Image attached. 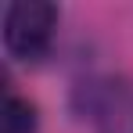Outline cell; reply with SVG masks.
Returning <instances> with one entry per match:
<instances>
[{"label":"cell","mask_w":133,"mask_h":133,"mask_svg":"<svg viewBox=\"0 0 133 133\" xmlns=\"http://www.w3.org/2000/svg\"><path fill=\"white\" fill-rule=\"evenodd\" d=\"M58 7L50 0H15L4 7V47L15 61L36 65L54 47Z\"/></svg>","instance_id":"obj_1"},{"label":"cell","mask_w":133,"mask_h":133,"mask_svg":"<svg viewBox=\"0 0 133 133\" xmlns=\"http://www.w3.org/2000/svg\"><path fill=\"white\" fill-rule=\"evenodd\" d=\"M87 111L97 122V133H133V90L115 79H97L83 87Z\"/></svg>","instance_id":"obj_2"},{"label":"cell","mask_w":133,"mask_h":133,"mask_svg":"<svg viewBox=\"0 0 133 133\" xmlns=\"http://www.w3.org/2000/svg\"><path fill=\"white\" fill-rule=\"evenodd\" d=\"M36 126H40L36 104H29L18 94H7L4 97V133H36Z\"/></svg>","instance_id":"obj_3"}]
</instances>
